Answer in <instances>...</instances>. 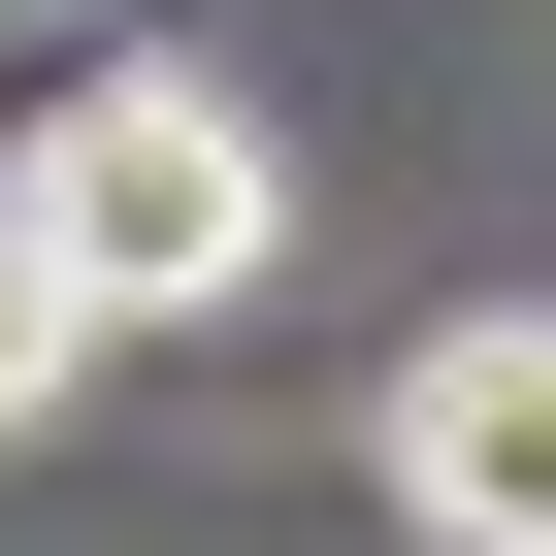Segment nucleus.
Masks as SVG:
<instances>
[{"mask_svg":"<svg viewBox=\"0 0 556 556\" xmlns=\"http://www.w3.org/2000/svg\"><path fill=\"white\" fill-rule=\"evenodd\" d=\"M0 197H34V262L99 328H229L262 262H295V164H262V99H197V66H66Z\"/></svg>","mask_w":556,"mask_h":556,"instance_id":"obj_1","label":"nucleus"},{"mask_svg":"<svg viewBox=\"0 0 556 556\" xmlns=\"http://www.w3.org/2000/svg\"><path fill=\"white\" fill-rule=\"evenodd\" d=\"M393 523L426 556H556V295H458L393 361Z\"/></svg>","mask_w":556,"mask_h":556,"instance_id":"obj_2","label":"nucleus"},{"mask_svg":"<svg viewBox=\"0 0 556 556\" xmlns=\"http://www.w3.org/2000/svg\"><path fill=\"white\" fill-rule=\"evenodd\" d=\"M66 361H99V295H66V262H34V197H0V426H34Z\"/></svg>","mask_w":556,"mask_h":556,"instance_id":"obj_3","label":"nucleus"}]
</instances>
